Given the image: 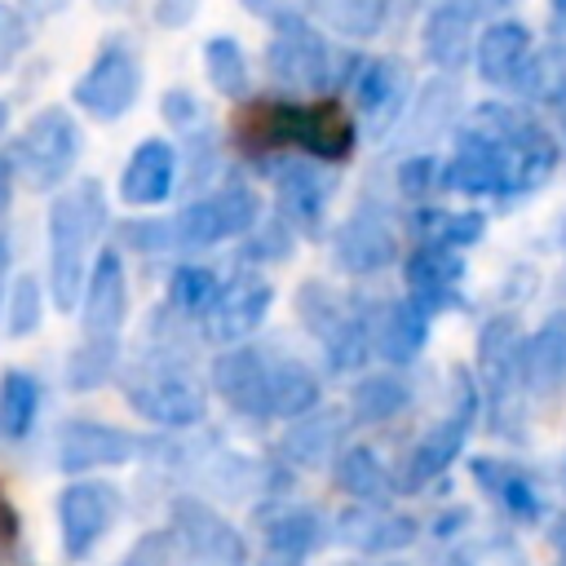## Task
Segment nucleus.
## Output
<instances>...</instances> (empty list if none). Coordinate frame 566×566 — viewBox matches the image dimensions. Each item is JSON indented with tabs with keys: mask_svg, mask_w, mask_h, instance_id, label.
I'll use <instances>...</instances> for the list:
<instances>
[{
	"mask_svg": "<svg viewBox=\"0 0 566 566\" xmlns=\"http://www.w3.org/2000/svg\"><path fill=\"white\" fill-rule=\"evenodd\" d=\"M106 230V195L93 177L71 181L49 208V296L62 314L80 305L88 252Z\"/></svg>",
	"mask_w": 566,
	"mask_h": 566,
	"instance_id": "1",
	"label": "nucleus"
},
{
	"mask_svg": "<svg viewBox=\"0 0 566 566\" xmlns=\"http://www.w3.org/2000/svg\"><path fill=\"white\" fill-rule=\"evenodd\" d=\"M239 133L252 146H296L310 159H345L354 150V119L336 102H265L252 115H239Z\"/></svg>",
	"mask_w": 566,
	"mask_h": 566,
	"instance_id": "2",
	"label": "nucleus"
},
{
	"mask_svg": "<svg viewBox=\"0 0 566 566\" xmlns=\"http://www.w3.org/2000/svg\"><path fill=\"white\" fill-rule=\"evenodd\" d=\"M119 385H124L128 407H133L142 420L159 424V429L181 433V429L203 424V416H208V389H203V385L190 376V367L177 363L168 349H155V354L137 358V363L124 371Z\"/></svg>",
	"mask_w": 566,
	"mask_h": 566,
	"instance_id": "3",
	"label": "nucleus"
},
{
	"mask_svg": "<svg viewBox=\"0 0 566 566\" xmlns=\"http://www.w3.org/2000/svg\"><path fill=\"white\" fill-rule=\"evenodd\" d=\"M80 142H84L80 124L71 119L66 106L35 111L9 150L13 177H22L31 190H57L62 181H71V168L80 159Z\"/></svg>",
	"mask_w": 566,
	"mask_h": 566,
	"instance_id": "4",
	"label": "nucleus"
},
{
	"mask_svg": "<svg viewBox=\"0 0 566 566\" xmlns=\"http://www.w3.org/2000/svg\"><path fill=\"white\" fill-rule=\"evenodd\" d=\"M168 531L177 539V566H252L248 535L203 495H172Z\"/></svg>",
	"mask_w": 566,
	"mask_h": 566,
	"instance_id": "5",
	"label": "nucleus"
},
{
	"mask_svg": "<svg viewBox=\"0 0 566 566\" xmlns=\"http://www.w3.org/2000/svg\"><path fill=\"white\" fill-rule=\"evenodd\" d=\"M124 513V495L102 478H71L57 491V544L66 562H88L97 544L115 531Z\"/></svg>",
	"mask_w": 566,
	"mask_h": 566,
	"instance_id": "6",
	"label": "nucleus"
},
{
	"mask_svg": "<svg viewBox=\"0 0 566 566\" xmlns=\"http://www.w3.org/2000/svg\"><path fill=\"white\" fill-rule=\"evenodd\" d=\"M172 239L177 248H212V243H226V239H243L261 226V199L252 186H221V190H208L199 199H190L172 221Z\"/></svg>",
	"mask_w": 566,
	"mask_h": 566,
	"instance_id": "7",
	"label": "nucleus"
},
{
	"mask_svg": "<svg viewBox=\"0 0 566 566\" xmlns=\"http://www.w3.org/2000/svg\"><path fill=\"white\" fill-rule=\"evenodd\" d=\"M137 93H142V57L128 40H106L97 49V57L88 62V71L80 75V84L71 88V102L102 119V124H115L124 119L133 106H137Z\"/></svg>",
	"mask_w": 566,
	"mask_h": 566,
	"instance_id": "8",
	"label": "nucleus"
},
{
	"mask_svg": "<svg viewBox=\"0 0 566 566\" xmlns=\"http://www.w3.org/2000/svg\"><path fill=\"white\" fill-rule=\"evenodd\" d=\"M146 451V438L106 420H66L57 429V469L66 478H88L97 469H119Z\"/></svg>",
	"mask_w": 566,
	"mask_h": 566,
	"instance_id": "9",
	"label": "nucleus"
},
{
	"mask_svg": "<svg viewBox=\"0 0 566 566\" xmlns=\"http://www.w3.org/2000/svg\"><path fill=\"white\" fill-rule=\"evenodd\" d=\"M212 394L243 420H270V358L252 345H226L212 358Z\"/></svg>",
	"mask_w": 566,
	"mask_h": 566,
	"instance_id": "10",
	"label": "nucleus"
},
{
	"mask_svg": "<svg viewBox=\"0 0 566 566\" xmlns=\"http://www.w3.org/2000/svg\"><path fill=\"white\" fill-rule=\"evenodd\" d=\"M128 318V274L115 248H102L88 265L84 292H80V327L84 340H119Z\"/></svg>",
	"mask_w": 566,
	"mask_h": 566,
	"instance_id": "11",
	"label": "nucleus"
},
{
	"mask_svg": "<svg viewBox=\"0 0 566 566\" xmlns=\"http://www.w3.org/2000/svg\"><path fill=\"white\" fill-rule=\"evenodd\" d=\"M265 66L287 88H318L327 80V49L301 13H283L265 44Z\"/></svg>",
	"mask_w": 566,
	"mask_h": 566,
	"instance_id": "12",
	"label": "nucleus"
},
{
	"mask_svg": "<svg viewBox=\"0 0 566 566\" xmlns=\"http://www.w3.org/2000/svg\"><path fill=\"white\" fill-rule=\"evenodd\" d=\"M270 301H274V292L261 279H230V283H221V296L203 314V336L217 340V345H243L265 323Z\"/></svg>",
	"mask_w": 566,
	"mask_h": 566,
	"instance_id": "13",
	"label": "nucleus"
},
{
	"mask_svg": "<svg viewBox=\"0 0 566 566\" xmlns=\"http://www.w3.org/2000/svg\"><path fill=\"white\" fill-rule=\"evenodd\" d=\"M274 172H279V177H274V181H279V221L292 226V230L314 234L318 221H323L327 190H332V181L323 177L318 159L292 155V159H283Z\"/></svg>",
	"mask_w": 566,
	"mask_h": 566,
	"instance_id": "14",
	"label": "nucleus"
},
{
	"mask_svg": "<svg viewBox=\"0 0 566 566\" xmlns=\"http://www.w3.org/2000/svg\"><path fill=\"white\" fill-rule=\"evenodd\" d=\"M172 186H177V146L164 137H146L119 172V199L128 208H155L172 195Z\"/></svg>",
	"mask_w": 566,
	"mask_h": 566,
	"instance_id": "15",
	"label": "nucleus"
},
{
	"mask_svg": "<svg viewBox=\"0 0 566 566\" xmlns=\"http://www.w3.org/2000/svg\"><path fill=\"white\" fill-rule=\"evenodd\" d=\"M323 544H327V522L314 504H296V500L279 495L270 509H261V548L310 562Z\"/></svg>",
	"mask_w": 566,
	"mask_h": 566,
	"instance_id": "16",
	"label": "nucleus"
},
{
	"mask_svg": "<svg viewBox=\"0 0 566 566\" xmlns=\"http://www.w3.org/2000/svg\"><path fill=\"white\" fill-rule=\"evenodd\" d=\"M340 416L327 407H314L296 420H287L283 438H279V460L292 469H323L336 460L340 451Z\"/></svg>",
	"mask_w": 566,
	"mask_h": 566,
	"instance_id": "17",
	"label": "nucleus"
},
{
	"mask_svg": "<svg viewBox=\"0 0 566 566\" xmlns=\"http://www.w3.org/2000/svg\"><path fill=\"white\" fill-rule=\"evenodd\" d=\"M336 539L358 548V553H398L416 539V522L402 513H385V509H349L336 522Z\"/></svg>",
	"mask_w": 566,
	"mask_h": 566,
	"instance_id": "18",
	"label": "nucleus"
},
{
	"mask_svg": "<svg viewBox=\"0 0 566 566\" xmlns=\"http://www.w3.org/2000/svg\"><path fill=\"white\" fill-rule=\"evenodd\" d=\"M323 398L318 376L301 358H270V420H296Z\"/></svg>",
	"mask_w": 566,
	"mask_h": 566,
	"instance_id": "19",
	"label": "nucleus"
},
{
	"mask_svg": "<svg viewBox=\"0 0 566 566\" xmlns=\"http://www.w3.org/2000/svg\"><path fill=\"white\" fill-rule=\"evenodd\" d=\"M40 420V380L22 367H9L0 376V438L22 442Z\"/></svg>",
	"mask_w": 566,
	"mask_h": 566,
	"instance_id": "20",
	"label": "nucleus"
},
{
	"mask_svg": "<svg viewBox=\"0 0 566 566\" xmlns=\"http://www.w3.org/2000/svg\"><path fill=\"white\" fill-rule=\"evenodd\" d=\"M332 478H336V486H340L345 495H354L358 504H376V500H385V491H389V473H385V464L376 460V451H367V447H345V451H336Z\"/></svg>",
	"mask_w": 566,
	"mask_h": 566,
	"instance_id": "21",
	"label": "nucleus"
},
{
	"mask_svg": "<svg viewBox=\"0 0 566 566\" xmlns=\"http://www.w3.org/2000/svg\"><path fill=\"white\" fill-rule=\"evenodd\" d=\"M385 261H389V239H385V230L371 217H349L336 230V265L340 270L367 274V270H376Z\"/></svg>",
	"mask_w": 566,
	"mask_h": 566,
	"instance_id": "22",
	"label": "nucleus"
},
{
	"mask_svg": "<svg viewBox=\"0 0 566 566\" xmlns=\"http://www.w3.org/2000/svg\"><path fill=\"white\" fill-rule=\"evenodd\" d=\"M203 71H208L212 93H221V97H230V102H243V97H248L252 75H248V53L239 49V40L212 35V40L203 44Z\"/></svg>",
	"mask_w": 566,
	"mask_h": 566,
	"instance_id": "23",
	"label": "nucleus"
},
{
	"mask_svg": "<svg viewBox=\"0 0 566 566\" xmlns=\"http://www.w3.org/2000/svg\"><path fill=\"white\" fill-rule=\"evenodd\" d=\"M217 296H221V279H217L208 265L186 261V265H177V270L168 274V305H172L181 318H199V323H203V314L212 310Z\"/></svg>",
	"mask_w": 566,
	"mask_h": 566,
	"instance_id": "24",
	"label": "nucleus"
},
{
	"mask_svg": "<svg viewBox=\"0 0 566 566\" xmlns=\"http://www.w3.org/2000/svg\"><path fill=\"white\" fill-rule=\"evenodd\" d=\"M115 363H119V340H80L66 358V385L75 394H88V389L106 385Z\"/></svg>",
	"mask_w": 566,
	"mask_h": 566,
	"instance_id": "25",
	"label": "nucleus"
},
{
	"mask_svg": "<svg viewBox=\"0 0 566 566\" xmlns=\"http://www.w3.org/2000/svg\"><path fill=\"white\" fill-rule=\"evenodd\" d=\"M314 18L340 35H371L380 22V0H310Z\"/></svg>",
	"mask_w": 566,
	"mask_h": 566,
	"instance_id": "26",
	"label": "nucleus"
},
{
	"mask_svg": "<svg viewBox=\"0 0 566 566\" xmlns=\"http://www.w3.org/2000/svg\"><path fill=\"white\" fill-rule=\"evenodd\" d=\"M398 407H402V385L389 380V376H367V380H358L354 394H349V416L363 420V424L389 420Z\"/></svg>",
	"mask_w": 566,
	"mask_h": 566,
	"instance_id": "27",
	"label": "nucleus"
},
{
	"mask_svg": "<svg viewBox=\"0 0 566 566\" xmlns=\"http://www.w3.org/2000/svg\"><path fill=\"white\" fill-rule=\"evenodd\" d=\"M455 442H460V433L447 424V429H433L416 451H411V460H407V486H420V482H429L451 455H455Z\"/></svg>",
	"mask_w": 566,
	"mask_h": 566,
	"instance_id": "28",
	"label": "nucleus"
},
{
	"mask_svg": "<svg viewBox=\"0 0 566 566\" xmlns=\"http://www.w3.org/2000/svg\"><path fill=\"white\" fill-rule=\"evenodd\" d=\"M35 327H40V283H35V274H22V279H13V292H9L4 332L9 336H31Z\"/></svg>",
	"mask_w": 566,
	"mask_h": 566,
	"instance_id": "29",
	"label": "nucleus"
},
{
	"mask_svg": "<svg viewBox=\"0 0 566 566\" xmlns=\"http://www.w3.org/2000/svg\"><path fill=\"white\" fill-rule=\"evenodd\" d=\"M124 566H177V539H172V531H168V526L146 531V535L128 548Z\"/></svg>",
	"mask_w": 566,
	"mask_h": 566,
	"instance_id": "30",
	"label": "nucleus"
},
{
	"mask_svg": "<svg viewBox=\"0 0 566 566\" xmlns=\"http://www.w3.org/2000/svg\"><path fill=\"white\" fill-rule=\"evenodd\" d=\"M27 40H31V31H27V13L0 0V75L18 62V53L27 49Z\"/></svg>",
	"mask_w": 566,
	"mask_h": 566,
	"instance_id": "31",
	"label": "nucleus"
},
{
	"mask_svg": "<svg viewBox=\"0 0 566 566\" xmlns=\"http://www.w3.org/2000/svg\"><path fill=\"white\" fill-rule=\"evenodd\" d=\"M292 243V226H283L279 217L265 226V234H256V239H243V256L248 261H287V248Z\"/></svg>",
	"mask_w": 566,
	"mask_h": 566,
	"instance_id": "32",
	"label": "nucleus"
},
{
	"mask_svg": "<svg viewBox=\"0 0 566 566\" xmlns=\"http://www.w3.org/2000/svg\"><path fill=\"white\" fill-rule=\"evenodd\" d=\"M119 234L137 248V252H168V248H177V239H172V226L168 221H128V226H119Z\"/></svg>",
	"mask_w": 566,
	"mask_h": 566,
	"instance_id": "33",
	"label": "nucleus"
},
{
	"mask_svg": "<svg viewBox=\"0 0 566 566\" xmlns=\"http://www.w3.org/2000/svg\"><path fill=\"white\" fill-rule=\"evenodd\" d=\"M407 318H411L407 310H394V318L385 323V340H380L385 358H411V349H416V336H420V327H416V323H407Z\"/></svg>",
	"mask_w": 566,
	"mask_h": 566,
	"instance_id": "34",
	"label": "nucleus"
},
{
	"mask_svg": "<svg viewBox=\"0 0 566 566\" xmlns=\"http://www.w3.org/2000/svg\"><path fill=\"white\" fill-rule=\"evenodd\" d=\"M18 553H22V522H18L13 500L0 486V562H13Z\"/></svg>",
	"mask_w": 566,
	"mask_h": 566,
	"instance_id": "35",
	"label": "nucleus"
},
{
	"mask_svg": "<svg viewBox=\"0 0 566 566\" xmlns=\"http://www.w3.org/2000/svg\"><path fill=\"white\" fill-rule=\"evenodd\" d=\"M164 119L177 124L181 133H186L190 124H199V106H195V97H190L186 88H168V93H164Z\"/></svg>",
	"mask_w": 566,
	"mask_h": 566,
	"instance_id": "36",
	"label": "nucleus"
},
{
	"mask_svg": "<svg viewBox=\"0 0 566 566\" xmlns=\"http://www.w3.org/2000/svg\"><path fill=\"white\" fill-rule=\"evenodd\" d=\"M199 0H155V22L159 27H186L195 18Z\"/></svg>",
	"mask_w": 566,
	"mask_h": 566,
	"instance_id": "37",
	"label": "nucleus"
},
{
	"mask_svg": "<svg viewBox=\"0 0 566 566\" xmlns=\"http://www.w3.org/2000/svg\"><path fill=\"white\" fill-rule=\"evenodd\" d=\"M252 566H310V562H296V557H287V553H274V548H256Z\"/></svg>",
	"mask_w": 566,
	"mask_h": 566,
	"instance_id": "38",
	"label": "nucleus"
},
{
	"mask_svg": "<svg viewBox=\"0 0 566 566\" xmlns=\"http://www.w3.org/2000/svg\"><path fill=\"white\" fill-rule=\"evenodd\" d=\"M9 195H13V164H9V155H0V217L9 208Z\"/></svg>",
	"mask_w": 566,
	"mask_h": 566,
	"instance_id": "39",
	"label": "nucleus"
},
{
	"mask_svg": "<svg viewBox=\"0 0 566 566\" xmlns=\"http://www.w3.org/2000/svg\"><path fill=\"white\" fill-rule=\"evenodd\" d=\"M66 0H22V13H31V18H49V13H57Z\"/></svg>",
	"mask_w": 566,
	"mask_h": 566,
	"instance_id": "40",
	"label": "nucleus"
},
{
	"mask_svg": "<svg viewBox=\"0 0 566 566\" xmlns=\"http://www.w3.org/2000/svg\"><path fill=\"white\" fill-rule=\"evenodd\" d=\"M4 287H9V243L0 234V301H4Z\"/></svg>",
	"mask_w": 566,
	"mask_h": 566,
	"instance_id": "41",
	"label": "nucleus"
},
{
	"mask_svg": "<svg viewBox=\"0 0 566 566\" xmlns=\"http://www.w3.org/2000/svg\"><path fill=\"white\" fill-rule=\"evenodd\" d=\"M239 4H243L248 13H256V18H265V13H270V9L279 4V0H239Z\"/></svg>",
	"mask_w": 566,
	"mask_h": 566,
	"instance_id": "42",
	"label": "nucleus"
},
{
	"mask_svg": "<svg viewBox=\"0 0 566 566\" xmlns=\"http://www.w3.org/2000/svg\"><path fill=\"white\" fill-rule=\"evenodd\" d=\"M93 4H97V9H128L133 0H93Z\"/></svg>",
	"mask_w": 566,
	"mask_h": 566,
	"instance_id": "43",
	"label": "nucleus"
},
{
	"mask_svg": "<svg viewBox=\"0 0 566 566\" xmlns=\"http://www.w3.org/2000/svg\"><path fill=\"white\" fill-rule=\"evenodd\" d=\"M433 566H464V562H460V557H455V553H447V557H438V562H433Z\"/></svg>",
	"mask_w": 566,
	"mask_h": 566,
	"instance_id": "44",
	"label": "nucleus"
},
{
	"mask_svg": "<svg viewBox=\"0 0 566 566\" xmlns=\"http://www.w3.org/2000/svg\"><path fill=\"white\" fill-rule=\"evenodd\" d=\"M4 119H9V111H4V102H0V128H4Z\"/></svg>",
	"mask_w": 566,
	"mask_h": 566,
	"instance_id": "45",
	"label": "nucleus"
},
{
	"mask_svg": "<svg viewBox=\"0 0 566 566\" xmlns=\"http://www.w3.org/2000/svg\"><path fill=\"white\" fill-rule=\"evenodd\" d=\"M376 566H394V562H376Z\"/></svg>",
	"mask_w": 566,
	"mask_h": 566,
	"instance_id": "46",
	"label": "nucleus"
}]
</instances>
